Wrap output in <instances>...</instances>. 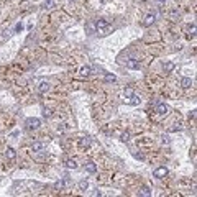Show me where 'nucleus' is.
<instances>
[{
	"label": "nucleus",
	"instance_id": "nucleus-1",
	"mask_svg": "<svg viewBox=\"0 0 197 197\" xmlns=\"http://www.w3.org/2000/svg\"><path fill=\"white\" fill-rule=\"evenodd\" d=\"M108 28H110V25H108V22H107V20L100 18V20H97V22H95V33L105 35L107 31H108Z\"/></svg>",
	"mask_w": 197,
	"mask_h": 197
},
{
	"label": "nucleus",
	"instance_id": "nucleus-2",
	"mask_svg": "<svg viewBox=\"0 0 197 197\" xmlns=\"http://www.w3.org/2000/svg\"><path fill=\"white\" fill-rule=\"evenodd\" d=\"M25 127H26V130H38L41 127V120L36 118V117H30V118L25 120Z\"/></svg>",
	"mask_w": 197,
	"mask_h": 197
},
{
	"label": "nucleus",
	"instance_id": "nucleus-3",
	"mask_svg": "<svg viewBox=\"0 0 197 197\" xmlns=\"http://www.w3.org/2000/svg\"><path fill=\"white\" fill-rule=\"evenodd\" d=\"M153 176H155L156 179H163L164 176H168V168H164V166H161V168H156L155 172H153Z\"/></svg>",
	"mask_w": 197,
	"mask_h": 197
},
{
	"label": "nucleus",
	"instance_id": "nucleus-4",
	"mask_svg": "<svg viewBox=\"0 0 197 197\" xmlns=\"http://www.w3.org/2000/svg\"><path fill=\"white\" fill-rule=\"evenodd\" d=\"M31 151H33V153H41V151H45V143L35 141L33 144H31Z\"/></svg>",
	"mask_w": 197,
	"mask_h": 197
},
{
	"label": "nucleus",
	"instance_id": "nucleus-5",
	"mask_svg": "<svg viewBox=\"0 0 197 197\" xmlns=\"http://www.w3.org/2000/svg\"><path fill=\"white\" fill-rule=\"evenodd\" d=\"M125 66L128 67V69H140V63L136 61V59H127Z\"/></svg>",
	"mask_w": 197,
	"mask_h": 197
},
{
	"label": "nucleus",
	"instance_id": "nucleus-6",
	"mask_svg": "<svg viewBox=\"0 0 197 197\" xmlns=\"http://www.w3.org/2000/svg\"><path fill=\"white\" fill-rule=\"evenodd\" d=\"M155 20H156V15H155V13H150V15H146V17H144L143 25H144V26H151L153 23H155Z\"/></svg>",
	"mask_w": 197,
	"mask_h": 197
},
{
	"label": "nucleus",
	"instance_id": "nucleus-7",
	"mask_svg": "<svg viewBox=\"0 0 197 197\" xmlns=\"http://www.w3.org/2000/svg\"><path fill=\"white\" fill-rule=\"evenodd\" d=\"M168 110H169V108H168L166 104H158V105H156V112H158L159 115H166Z\"/></svg>",
	"mask_w": 197,
	"mask_h": 197
},
{
	"label": "nucleus",
	"instance_id": "nucleus-8",
	"mask_svg": "<svg viewBox=\"0 0 197 197\" xmlns=\"http://www.w3.org/2000/svg\"><path fill=\"white\" fill-rule=\"evenodd\" d=\"M67 184H69V181H67V179H59L58 182L54 184V189H58V191H63V189L66 187Z\"/></svg>",
	"mask_w": 197,
	"mask_h": 197
},
{
	"label": "nucleus",
	"instance_id": "nucleus-9",
	"mask_svg": "<svg viewBox=\"0 0 197 197\" xmlns=\"http://www.w3.org/2000/svg\"><path fill=\"white\" fill-rule=\"evenodd\" d=\"M5 156H7L8 159H15V158H17V151H15L12 146H7V150H5Z\"/></svg>",
	"mask_w": 197,
	"mask_h": 197
},
{
	"label": "nucleus",
	"instance_id": "nucleus-10",
	"mask_svg": "<svg viewBox=\"0 0 197 197\" xmlns=\"http://www.w3.org/2000/svg\"><path fill=\"white\" fill-rule=\"evenodd\" d=\"M49 87H51L49 82H41V84L38 86V92H39V94H45V92L49 90Z\"/></svg>",
	"mask_w": 197,
	"mask_h": 197
},
{
	"label": "nucleus",
	"instance_id": "nucleus-11",
	"mask_svg": "<svg viewBox=\"0 0 197 197\" xmlns=\"http://www.w3.org/2000/svg\"><path fill=\"white\" fill-rule=\"evenodd\" d=\"M192 84H194V82H192L191 77H182V79H181V86H182L184 89H189V87H192Z\"/></svg>",
	"mask_w": 197,
	"mask_h": 197
},
{
	"label": "nucleus",
	"instance_id": "nucleus-12",
	"mask_svg": "<svg viewBox=\"0 0 197 197\" xmlns=\"http://www.w3.org/2000/svg\"><path fill=\"white\" fill-rule=\"evenodd\" d=\"M174 67H176V64L171 63V61H168V63L163 64V71L164 72H172V71H174Z\"/></svg>",
	"mask_w": 197,
	"mask_h": 197
},
{
	"label": "nucleus",
	"instance_id": "nucleus-13",
	"mask_svg": "<svg viewBox=\"0 0 197 197\" xmlns=\"http://www.w3.org/2000/svg\"><path fill=\"white\" fill-rule=\"evenodd\" d=\"M79 146H81L82 150H84V148H89V146H90V138H89V136H84V138H81Z\"/></svg>",
	"mask_w": 197,
	"mask_h": 197
},
{
	"label": "nucleus",
	"instance_id": "nucleus-14",
	"mask_svg": "<svg viewBox=\"0 0 197 197\" xmlns=\"http://www.w3.org/2000/svg\"><path fill=\"white\" fill-rule=\"evenodd\" d=\"M90 72H92V67H90V66H82L81 69H79V74H81L82 77H86V76H89Z\"/></svg>",
	"mask_w": 197,
	"mask_h": 197
},
{
	"label": "nucleus",
	"instance_id": "nucleus-15",
	"mask_svg": "<svg viewBox=\"0 0 197 197\" xmlns=\"http://www.w3.org/2000/svg\"><path fill=\"white\" fill-rule=\"evenodd\" d=\"M64 164H66L67 169H76V168H77V161H76V159H66Z\"/></svg>",
	"mask_w": 197,
	"mask_h": 197
},
{
	"label": "nucleus",
	"instance_id": "nucleus-16",
	"mask_svg": "<svg viewBox=\"0 0 197 197\" xmlns=\"http://www.w3.org/2000/svg\"><path fill=\"white\" fill-rule=\"evenodd\" d=\"M86 171H87V172H90V174H94V172L97 171V166H95V163H92V161L86 163Z\"/></svg>",
	"mask_w": 197,
	"mask_h": 197
},
{
	"label": "nucleus",
	"instance_id": "nucleus-17",
	"mask_svg": "<svg viewBox=\"0 0 197 197\" xmlns=\"http://www.w3.org/2000/svg\"><path fill=\"white\" fill-rule=\"evenodd\" d=\"M128 102H130L131 105H138V104L141 102V99H140V95H131V97H130V100H128Z\"/></svg>",
	"mask_w": 197,
	"mask_h": 197
},
{
	"label": "nucleus",
	"instance_id": "nucleus-18",
	"mask_svg": "<svg viewBox=\"0 0 197 197\" xmlns=\"http://www.w3.org/2000/svg\"><path fill=\"white\" fill-rule=\"evenodd\" d=\"M86 30H87V33H89V35L95 33V23H87V25H86Z\"/></svg>",
	"mask_w": 197,
	"mask_h": 197
},
{
	"label": "nucleus",
	"instance_id": "nucleus-19",
	"mask_svg": "<svg viewBox=\"0 0 197 197\" xmlns=\"http://www.w3.org/2000/svg\"><path fill=\"white\" fill-rule=\"evenodd\" d=\"M140 195H144V197L151 195V191H150V187L143 186V187H141V191H140Z\"/></svg>",
	"mask_w": 197,
	"mask_h": 197
},
{
	"label": "nucleus",
	"instance_id": "nucleus-20",
	"mask_svg": "<svg viewBox=\"0 0 197 197\" xmlns=\"http://www.w3.org/2000/svg\"><path fill=\"white\" fill-rule=\"evenodd\" d=\"M123 94H125V97H127V99H130L131 95H135V90H133V87H127Z\"/></svg>",
	"mask_w": 197,
	"mask_h": 197
},
{
	"label": "nucleus",
	"instance_id": "nucleus-21",
	"mask_svg": "<svg viewBox=\"0 0 197 197\" xmlns=\"http://www.w3.org/2000/svg\"><path fill=\"white\" fill-rule=\"evenodd\" d=\"M104 79H105V82H115L117 76L115 74H105V77H104Z\"/></svg>",
	"mask_w": 197,
	"mask_h": 197
},
{
	"label": "nucleus",
	"instance_id": "nucleus-22",
	"mask_svg": "<svg viewBox=\"0 0 197 197\" xmlns=\"http://www.w3.org/2000/svg\"><path fill=\"white\" fill-rule=\"evenodd\" d=\"M87 187H89V182H87L86 179H82L81 182H79V189H81V191H86Z\"/></svg>",
	"mask_w": 197,
	"mask_h": 197
},
{
	"label": "nucleus",
	"instance_id": "nucleus-23",
	"mask_svg": "<svg viewBox=\"0 0 197 197\" xmlns=\"http://www.w3.org/2000/svg\"><path fill=\"white\" fill-rule=\"evenodd\" d=\"M128 138H130V133H128V131L122 133V136H120V140H122V141H128Z\"/></svg>",
	"mask_w": 197,
	"mask_h": 197
},
{
	"label": "nucleus",
	"instance_id": "nucleus-24",
	"mask_svg": "<svg viewBox=\"0 0 197 197\" xmlns=\"http://www.w3.org/2000/svg\"><path fill=\"white\" fill-rule=\"evenodd\" d=\"M189 35H191V36L195 35V25H191V26H189Z\"/></svg>",
	"mask_w": 197,
	"mask_h": 197
},
{
	"label": "nucleus",
	"instance_id": "nucleus-25",
	"mask_svg": "<svg viewBox=\"0 0 197 197\" xmlns=\"http://www.w3.org/2000/svg\"><path fill=\"white\" fill-rule=\"evenodd\" d=\"M53 5H54V0H48V2L45 3L46 8H53Z\"/></svg>",
	"mask_w": 197,
	"mask_h": 197
},
{
	"label": "nucleus",
	"instance_id": "nucleus-26",
	"mask_svg": "<svg viewBox=\"0 0 197 197\" xmlns=\"http://www.w3.org/2000/svg\"><path fill=\"white\" fill-rule=\"evenodd\" d=\"M43 115H45L46 118H49V117L53 115V114H51V110H46V108H45V110H43Z\"/></svg>",
	"mask_w": 197,
	"mask_h": 197
},
{
	"label": "nucleus",
	"instance_id": "nucleus-27",
	"mask_svg": "<svg viewBox=\"0 0 197 197\" xmlns=\"http://www.w3.org/2000/svg\"><path fill=\"white\" fill-rule=\"evenodd\" d=\"M163 143L164 144H169V138H168V136H163Z\"/></svg>",
	"mask_w": 197,
	"mask_h": 197
}]
</instances>
